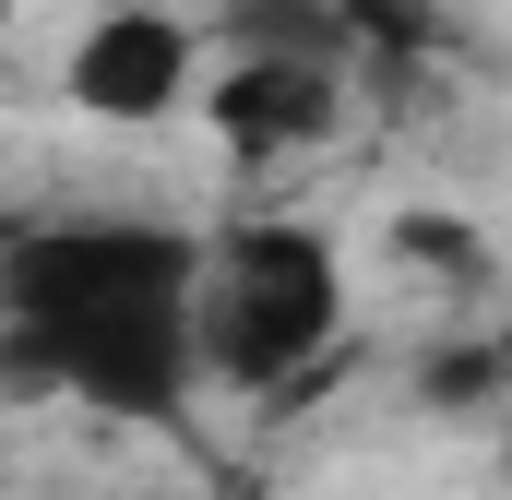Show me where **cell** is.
<instances>
[{
  "mask_svg": "<svg viewBox=\"0 0 512 500\" xmlns=\"http://www.w3.org/2000/svg\"><path fill=\"white\" fill-rule=\"evenodd\" d=\"M0 322L24 381L120 429H167L203 393V239L143 227V215L24 227L0 262Z\"/></svg>",
  "mask_w": 512,
  "mask_h": 500,
  "instance_id": "obj_1",
  "label": "cell"
},
{
  "mask_svg": "<svg viewBox=\"0 0 512 500\" xmlns=\"http://www.w3.org/2000/svg\"><path fill=\"white\" fill-rule=\"evenodd\" d=\"M346 346V250L298 215H239L203 239V381L286 393Z\"/></svg>",
  "mask_w": 512,
  "mask_h": 500,
  "instance_id": "obj_2",
  "label": "cell"
},
{
  "mask_svg": "<svg viewBox=\"0 0 512 500\" xmlns=\"http://www.w3.org/2000/svg\"><path fill=\"white\" fill-rule=\"evenodd\" d=\"M203 36L167 12V0H96L72 24V60H60V96L96 131H167L179 108L203 120Z\"/></svg>",
  "mask_w": 512,
  "mask_h": 500,
  "instance_id": "obj_3",
  "label": "cell"
},
{
  "mask_svg": "<svg viewBox=\"0 0 512 500\" xmlns=\"http://www.w3.org/2000/svg\"><path fill=\"white\" fill-rule=\"evenodd\" d=\"M334 120H346V72H334V48H239V60H215V84H203V131H215L239 167L322 155Z\"/></svg>",
  "mask_w": 512,
  "mask_h": 500,
  "instance_id": "obj_4",
  "label": "cell"
}]
</instances>
